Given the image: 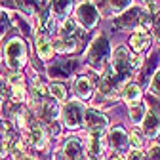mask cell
<instances>
[{
  "label": "cell",
  "mask_w": 160,
  "mask_h": 160,
  "mask_svg": "<svg viewBox=\"0 0 160 160\" xmlns=\"http://www.w3.org/2000/svg\"><path fill=\"white\" fill-rule=\"evenodd\" d=\"M109 4H111L112 12H122L132 4V0H109Z\"/></svg>",
  "instance_id": "4316f807"
},
{
  "label": "cell",
  "mask_w": 160,
  "mask_h": 160,
  "mask_svg": "<svg viewBox=\"0 0 160 160\" xmlns=\"http://www.w3.org/2000/svg\"><path fill=\"white\" fill-rule=\"evenodd\" d=\"M139 65H141L139 57H132L130 52H128V48H124V46L116 48V52L112 53V72L120 80L128 78Z\"/></svg>",
  "instance_id": "6da1fadb"
},
{
  "label": "cell",
  "mask_w": 160,
  "mask_h": 160,
  "mask_svg": "<svg viewBox=\"0 0 160 160\" xmlns=\"http://www.w3.org/2000/svg\"><path fill=\"white\" fill-rule=\"evenodd\" d=\"M52 46L59 53H74L78 50V38H74V36H61L59 40H55Z\"/></svg>",
  "instance_id": "2e32d148"
},
{
  "label": "cell",
  "mask_w": 160,
  "mask_h": 160,
  "mask_svg": "<svg viewBox=\"0 0 160 160\" xmlns=\"http://www.w3.org/2000/svg\"><path fill=\"white\" fill-rule=\"evenodd\" d=\"M130 46L133 52H143L151 46V34L143 29H137L135 32H132V38H130Z\"/></svg>",
  "instance_id": "5bb4252c"
},
{
  "label": "cell",
  "mask_w": 160,
  "mask_h": 160,
  "mask_svg": "<svg viewBox=\"0 0 160 160\" xmlns=\"http://www.w3.org/2000/svg\"><path fill=\"white\" fill-rule=\"evenodd\" d=\"M8 25H10L8 15H0V36H2V34L8 31Z\"/></svg>",
  "instance_id": "d6a6232c"
},
{
  "label": "cell",
  "mask_w": 160,
  "mask_h": 160,
  "mask_svg": "<svg viewBox=\"0 0 160 160\" xmlns=\"http://www.w3.org/2000/svg\"><path fill=\"white\" fill-rule=\"evenodd\" d=\"M141 8H137V6H132L130 10H126L122 15H118L114 19V27L118 29H122V31H128V29H133L137 23H139V19H141Z\"/></svg>",
  "instance_id": "ba28073f"
},
{
  "label": "cell",
  "mask_w": 160,
  "mask_h": 160,
  "mask_svg": "<svg viewBox=\"0 0 160 160\" xmlns=\"http://www.w3.org/2000/svg\"><path fill=\"white\" fill-rule=\"evenodd\" d=\"M78 34V29H76V23L72 19H65L63 21V36H74L76 38Z\"/></svg>",
  "instance_id": "484cf974"
},
{
  "label": "cell",
  "mask_w": 160,
  "mask_h": 160,
  "mask_svg": "<svg viewBox=\"0 0 160 160\" xmlns=\"http://www.w3.org/2000/svg\"><path fill=\"white\" fill-rule=\"evenodd\" d=\"M76 69V61H59V63H55V65H52L50 69H48V72H50V76H57V78H67V76H71L72 74V71Z\"/></svg>",
  "instance_id": "9a60e30c"
},
{
  "label": "cell",
  "mask_w": 160,
  "mask_h": 160,
  "mask_svg": "<svg viewBox=\"0 0 160 160\" xmlns=\"http://www.w3.org/2000/svg\"><path fill=\"white\" fill-rule=\"evenodd\" d=\"M88 160H90V158H88Z\"/></svg>",
  "instance_id": "7bdbcfd3"
},
{
  "label": "cell",
  "mask_w": 160,
  "mask_h": 160,
  "mask_svg": "<svg viewBox=\"0 0 160 160\" xmlns=\"http://www.w3.org/2000/svg\"><path fill=\"white\" fill-rule=\"evenodd\" d=\"M156 63H158V53H152V55H151V61H149V65H147V69H145L143 74H141V80H143V82L151 76V71L156 67Z\"/></svg>",
  "instance_id": "83f0119b"
},
{
  "label": "cell",
  "mask_w": 160,
  "mask_h": 160,
  "mask_svg": "<svg viewBox=\"0 0 160 160\" xmlns=\"http://www.w3.org/2000/svg\"><path fill=\"white\" fill-rule=\"evenodd\" d=\"M152 25H154V34H156V38L160 40V10H158V12H156V15H154Z\"/></svg>",
  "instance_id": "836d02e7"
},
{
  "label": "cell",
  "mask_w": 160,
  "mask_h": 160,
  "mask_svg": "<svg viewBox=\"0 0 160 160\" xmlns=\"http://www.w3.org/2000/svg\"><path fill=\"white\" fill-rule=\"evenodd\" d=\"M149 160H160V145H152L149 149Z\"/></svg>",
  "instance_id": "1f68e13d"
},
{
  "label": "cell",
  "mask_w": 160,
  "mask_h": 160,
  "mask_svg": "<svg viewBox=\"0 0 160 160\" xmlns=\"http://www.w3.org/2000/svg\"><path fill=\"white\" fill-rule=\"evenodd\" d=\"M88 156L90 160H103V132H90Z\"/></svg>",
  "instance_id": "30bf717a"
},
{
  "label": "cell",
  "mask_w": 160,
  "mask_h": 160,
  "mask_svg": "<svg viewBox=\"0 0 160 160\" xmlns=\"http://www.w3.org/2000/svg\"><path fill=\"white\" fill-rule=\"evenodd\" d=\"M143 130L147 133V137L154 139L158 133H160V118L154 111H147L145 116H143Z\"/></svg>",
  "instance_id": "7c38bea8"
},
{
  "label": "cell",
  "mask_w": 160,
  "mask_h": 160,
  "mask_svg": "<svg viewBox=\"0 0 160 160\" xmlns=\"http://www.w3.org/2000/svg\"><path fill=\"white\" fill-rule=\"evenodd\" d=\"M23 141H27V143L32 145L34 149H44V147H46V141H48L46 130L40 126L38 122H32V124H31V130L23 135Z\"/></svg>",
  "instance_id": "9c48e42d"
},
{
  "label": "cell",
  "mask_w": 160,
  "mask_h": 160,
  "mask_svg": "<svg viewBox=\"0 0 160 160\" xmlns=\"http://www.w3.org/2000/svg\"><path fill=\"white\" fill-rule=\"evenodd\" d=\"M6 53V65L12 71H19L21 67H25L27 63V44L21 38H12L8 40V44L4 48Z\"/></svg>",
  "instance_id": "3957f363"
},
{
  "label": "cell",
  "mask_w": 160,
  "mask_h": 160,
  "mask_svg": "<svg viewBox=\"0 0 160 160\" xmlns=\"http://www.w3.org/2000/svg\"><path fill=\"white\" fill-rule=\"evenodd\" d=\"M156 109H158V112H160V103H158V105H156Z\"/></svg>",
  "instance_id": "b9f144b4"
},
{
  "label": "cell",
  "mask_w": 160,
  "mask_h": 160,
  "mask_svg": "<svg viewBox=\"0 0 160 160\" xmlns=\"http://www.w3.org/2000/svg\"><path fill=\"white\" fill-rule=\"evenodd\" d=\"M2 86H4V82H2V78H0V93H2Z\"/></svg>",
  "instance_id": "60d3db41"
},
{
  "label": "cell",
  "mask_w": 160,
  "mask_h": 160,
  "mask_svg": "<svg viewBox=\"0 0 160 160\" xmlns=\"http://www.w3.org/2000/svg\"><path fill=\"white\" fill-rule=\"evenodd\" d=\"M122 97L126 103H135L139 101V97H141V90L135 82H128L124 88H122Z\"/></svg>",
  "instance_id": "44dd1931"
},
{
  "label": "cell",
  "mask_w": 160,
  "mask_h": 160,
  "mask_svg": "<svg viewBox=\"0 0 160 160\" xmlns=\"http://www.w3.org/2000/svg\"><path fill=\"white\" fill-rule=\"evenodd\" d=\"M93 4H95L97 8L105 10V8H107V4H109V0H93Z\"/></svg>",
  "instance_id": "d590c367"
},
{
  "label": "cell",
  "mask_w": 160,
  "mask_h": 160,
  "mask_svg": "<svg viewBox=\"0 0 160 160\" xmlns=\"http://www.w3.org/2000/svg\"><path fill=\"white\" fill-rule=\"evenodd\" d=\"M25 156V151H23V143L21 141H15L13 147H12V158L13 160H21Z\"/></svg>",
  "instance_id": "f1b7e54d"
},
{
  "label": "cell",
  "mask_w": 160,
  "mask_h": 160,
  "mask_svg": "<svg viewBox=\"0 0 160 160\" xmlns=\"http://www.w3.org/2000/svg\"><path fill=\"white\" fill-rule=\"evenodd\" d=\"M128 141L132 143V147H133L135 151H141L145 139H143V135H141V132H139V130H133V132L128 135Z\"/></svg>",
  "instance_id": "d4e9b609"
},
{
  "label": "cell",
  "mask_w": 160,
  "mask_h": 160,
  "mask_svg": "<svg viewBox=\"0 0 160 160\" xmlns=\"http://www.w3.org/2000/svg\"><path fill=\"white\" fill-rule=\"evenodd\" d=\"M21 160H36V158H34V156H29V154H25V156H23Z\"/></svg>",
  "instance_id": "f35d334b"
},
{
  "label": "cell",
  "mask_w": 160,
  "mask_h": 160,
  "mask_svg": "<svg viewBox=\"0 0 160 160\" xmlns=\"http://www.w3.org/2000/svg\"><path fill=\"white\" fill-rule=\"evenodd\" d=\"M151 92H152L154 95H160V69L156 71V74H154L152 80H151Z\"/></svg>",
  "instance_id": "4dcf8cb0"
},
{
  "label": "cell",
  "mask_w": 160,
  "mask_h": 160,
  "mask_svg": "<svg viewBox=\"0 0 160 160\" xmlns=\"http://www.w3.org/2000/svg\"><path fill=\"white\" fill-rule=\"evenodd\" d=\"M109 145L114 149V151H126L128 149V145H130V141H128V133L122 130V128H112L111 130V133H109Z\"/></svg>",
  "instance_id": "8fae6325"
},
{
  "label": "cell",
  "mask_w": 160,
  "mask_h": 160,
  "mask_svg": "<svg viewBox=\"0 0 160 160\" xmlns=\"http://www.w3.org/2000/svg\"><path fill=\"white\" fill-rule=\"evenodd\" d=\"M63 154L67 160H84V149L78 137H71L63 147Z\"/></svg>",
  "instance_id": "4fadbf2b"
},
{
  "label": "cell",
  "mask_w": 160,
  "mask_h": 160,
  "mask_svg": "<svg viewBox=\"0 0 160 160\" xmlns=\"http://www.w3.org/2000/svg\"><path fill=\"white\" fill-rule=\"evenodd\" d=\"M76 19H78V23L88 31V29H92V27L97 25V21H99V13H97V10H95L93 4L82 2V4L76 8Z\"/></svg>",
  "instance_id": "5b68a950"
},
{
  "label": "cell",
  "mask_w": 160,
  "mask_h": 160,
  "mask_svg": "<svg viewBox=\"0 0 160 160\" xmlns=\"http://www.w3.org/2000/svg\"><path fill=\"white\" fill-rule=\"evenodd\" d=\"M27 97L25 86H10V101L13 103H23Z\"/></svg>",
  "instance_id": "603a6c76"
},
{
  "label": "cell",
  "mask_w": 160,
  "mask_h": 160,
  "mask_svg": "<svg viewBox=\"0 0 160 160\" xmlns=\"http://www.w3.org/2000/svg\"><path fill=\"white\" fill-rule=\"evenodd\" d=\"M57 114H59V105H57V101H53V99H48V101H44L42 107H40V118H42L46 124L55 122Z\"/></svg>",
  "instance_id": "e0dca14e"
},
{
  "label": "cell",
  "mask_w": 160,
  "mask_h": 160,
  "mask_svg": "<svg viewBox=\"0 0 160 160\" xmlns=\"http://www.w3.org/2000/svg\"><path fill=\"white\" fill-rule=\"evenodd\" d=\"M145 112H147V109H145V105L141 101L130 103V118H132V122H141Z\"/></svg>",
  "instance_id": "7402d4cb"
},
{
  "label": "cell",
  "mask_w": 160,
  "mask_h": 160,
  "mask_svg": "<svg viewBox=\"0 0 160 160\" xmlns=\"http://www.w3.org/2000/svg\"><path fill=\"white\" fill-rule=\"evenodd\" d=\"M48 2H50V0H36V4H38L40 8H46V6H48Z\"/></svg>",
  "instance_id": "8d00e7d4"
},
{
  "label": "cell",
  "mask_w": 160,
  "mask_h": 160,
  "mask_svg": "<svg viewBox=\"0 0 160 160\" xmlns=\"http://www.w3.org/2000/svg\"><path fill=\"white\" fill-rule=\"evenodd\" d=\"M128 160H147V156L141 151H132L130 156H128Z\"/></svg>",
  "instance_id": "e575fe53"
},
{
  "label": "cell",
  "mask_w": 160,
  "mask_h": 160,
  "mask_svg": "<svg viewBox=\"0 0 160 160\" xmlns=\"http://www.w3.org/2000/svg\"><path fill=\"white\" fill-rule=\"evenodd\" d=\"M82 124L90 132H103L109 126V118L103 112L95 111V109H86L84 111V118H82Z\"/></svg>",
  "instance_id": "52a82bcc"
},
{
  "label": "cell",
  "mask_w": 160,
  "mask_h": 160,
  "mask_svg": "<svg viewBox=\"0 0 160 160\" xmlns=\"http://www.w3.org/2000/svg\"><path fill=\"white\" fill-rule=\"evenodd\" d=\"M74 92H76V95H78L80 99H90V97H92V92H93L92 80L86 78V76L76 78V82H74Z\"/></svg>",
  "instance_id": "d6986e66"
},
{
  "label": "cell",
  "mask_w": 160,
  "mask_h": 160,
  "mask_svg": "<svg viewBox=\"0 0 160 160\" xmlns=\"http://www.w3.org/2000/svg\"><path fill=\"white\" fill-rule=\"evenodd\" d=\"M111 57V46H109V40L105 36H97L90 50H88V55H86V61L90 67H93L95 71H103L107 61Z\"/></svg>",
  "instance_id": "7a4b0ae2"
},
{
  "label": "cell",
  "mask_w": 160,
  "mask_h": 160,
  "mask_svg": "<svg viewBox=\"0 0 160 160\" xmlns=\"http://www.w3.org/2000/svg\"><path fill=\"white\" fill-rule=\"evenodd\" d=\"M36 52L38 55L42 57V59H52L53 55V46L50 42V38L46 34H38L36 36Z\"/></svg>",
  "instance_id": "ac0fdd59"
},
{
  "label": "cell",
  "mask_w": 160,
  "mask_h": 160,
  "mask_svg": "<svg viewBox=\"0 0 160 160\" xmlns=\"http://www.w3.org/2000/svg\"><path fill=\"white\" fill-rule=\"evenodd\" d=\"M120 84H122V80H120V78L112 72V69L107 71V72L101 76V80H99V95H101V97H109V99H112V97L118 93Z\"/></svg>",
  "instance_id": "8992f818"
},
{
  "label": "cell",
  "mask_w": 160,
  "mask_h": 160,
  "mask_svg": "<svg viewBox=\"0 0 160 160\" xmlns=\"http://www.w3.org/2000/svg\"><path fill=\"white\" fill-rule=\"evenodd\" d=\"M74 6V0H52V8H53V13L55 17H65L71 13Z\"/></svg>",
  "instance_id": "ffe728a7"
},
{
  "label": "cell",
  "mask_w": 160,
  "mask_h": 160,
  "mask_svg": "<svg viewBox=\"0 0 160 160\" xmlns=\"http://www.w3.org/2000/svg\"><path fill=\"white\" fill-rule=\"evenodd\" d=\"M50 93L55 97V101H65L67 99V90L63 84H57V82L50 84Z\"/></svg>",
  "instance_id": "cb8c5ba5"
},
{
  "label": "cell",
  "mask_w": 160,
  "mask_h": 160,
  "mask_svg": "<svg viewBox=\"0 0 160 160\" xmlns=\"http://www.w3.org/2000/svg\"><path fill=\"white\" fill-rule=\"evenodd\" d=\"M0 4H2V6H10L12 0H0Z\"/></svg>",
  "instance_id": "74e56055"
},
{
  "label": "cell",
  "mask_w": 160,
  "mask_h": 160,
  "mask_svg": "<svg viewBox=\"0 0 160 160\" xmlns=\"http://www.w3.org/2000/svg\"><path fill=\"white\" fill-rule=\"evenodd\" d=\"M15 4H17V8L21 12H25V15H32L34 13V8H32V4L29 2V0H15Z\"/></svg>",
  "instance_id": "f546056e"
},
{
  "label": "cell",
  "mask_w": 160,
  "mask_h": 160,
  "mask_svg": "<svg viewBox=\"0 0 160 160\" xmlns=\"http://www.w3.org/2000/svg\"><path fill=\"white\" fill-rule=\"evenodd\" d=\"M84 105L80 101H69L63 109V120H65V126L71 130H76L82 126V118H84Z\"/></svg>",
  "instance_id": "277c9868"
},
{
  "label": "cell",
  "mask_w": 160,
  "mask_h": 160,
  "mask_svg": "<svg viewBox=\"0 0 160 160\" xmlns=\"http://www.w3.org/2000/svg\"><path fill=\"white\" fill-rule=\"evenodd\" d=\"M112 160H126V158H124V156H122V154H118V156H114V158H112Z\"/></svg>",
  "instance_id": "ab89813d"
}]
</instances>
